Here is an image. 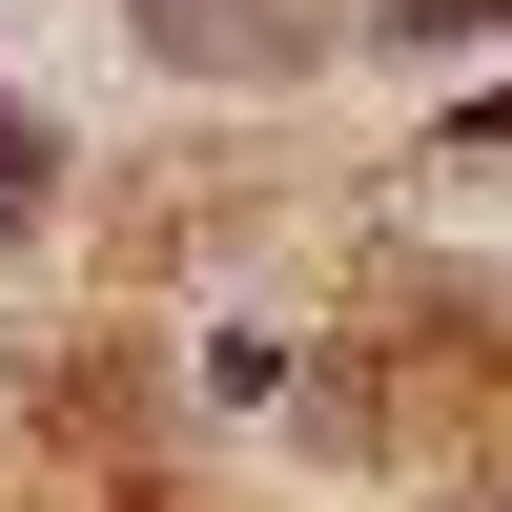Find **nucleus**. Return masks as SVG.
<instances>
[{"label":"nucleus","mask_w":512,"mask_h":512,"mask_svg":"<svg viewBox=\"0 0 512 512\" xmlns=\"http://www.w3.org/2000/svg\"><path fill=\"white\" fill-rule=\"evenodd\" d=\"M144 21H164V41H185V62H267V41H246V21H226V0H144Z\"/></svg>","instance_id":"1"},{"label":"nucleus","mask_w":512,"mask_h":512,"mask_svg":"<svg viewBox=\"0 0 512 512\" xmlns=\"http://www.w3.org/2000/svg\"><path fill=\"white\" fill-rule=\"evenodd\" d=\"M512 0H390V41H492Z\"/></svg>","instance_id":"2"}]
</instances>
